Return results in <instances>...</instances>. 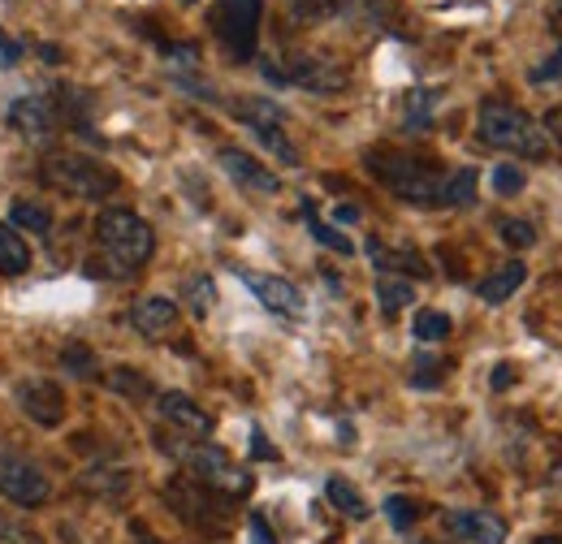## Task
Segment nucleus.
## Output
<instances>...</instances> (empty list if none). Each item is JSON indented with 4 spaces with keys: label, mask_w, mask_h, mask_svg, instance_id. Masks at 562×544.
<instances>
[{
    "label": "nucleus",
    "mask_w": 562,
    "mask_h": 544,
    "mask_svg": "<svg viewBox=\"0 0 562 544\" xmlns=\"http://www.w3.org/2000/svg\"><path fill=\"white\" fill-rule=\"evenodd\" d=\"M243 281H247V290H251L273 316H290V320L303 316V294H299L294 281H285V276H260V272H243Z\"/></svg>",
    "instance_id": "4468645a"
},
{
    "label": "nucleus",
    "mask_w": 562,
    "mask_h": 544,
    "mask_svg": "<svg viewBox=\"0 0 562 544\" xmlns=\"http://www.w3.org/2000/svg\"><path fill=\"white\" fill-rule=\"evenodd\" d=\"M368 256H372V264L381 272H416V276H428V264H424L420 256L412 251V247H398V251H385L376 238L368 242Z\"/></svg>",
    "instance_id": "aec40b11"
},
{
    "label": "nucleus",
    "mask_w": 562,
    "mask_h": 544,
    "mask_svg": "<svg viewBox=\"0 0 562 544\" xmlns=\"http://www.w3.org/2000/svg\"><path fill=\"white\" fill-rule=\"evenodd\" d=\"M303 220H307V229H312V238H316L321 247H329V251H338V256H351L355 251V242L347 238V234H338L334 225L321 220V212H316L312 200H303Z\"/></svg>",
    "instance_id": "b1692460"
},
{
    "label": "nucleus",
    "mask_w": 562,
    "mask_h": 544,
    "mask_svg": "<svg viewBox=\"0 0 562 544\" xmlns=\"http://www.w3.org/2000/svg\"><path fill=\"white\" fill-rule=\"evenodd\" d=\"M251 454H256V458H265V463H273V458H278V450L269 445V437H265L260 428L251 432Z\"/></svg>",
    "instance_id": "58836bf2"
},
{
    "label": "nucleus",
    "mask_w": 562,
    "mask_h": 544,
    "mask_svg": "<svg viewBox=\"0 0 562 544\" xmlns=\"http://www.w3.org/2000/svg\"><path fill=\"white\" fill-rule=\"evenodd\" d=\"M472 200H476V169H454V173H446L441 207H468Z\"/></svg>",
    "instance_id": "393cba45"
},
{
    "label": "nucleus",
    "mask_w": 562,
    "mask_h": 544,
    "mask_svg": "<svg viewBox=\"0 0 562 544\" xmlns=\"http://www.w3.org/2000/svg\"><path fill=\"white\" fill-rule=\"evenodd\" d=\"M251 135L260 138V147H265V151H273L281 165H299V151H294V143L285 138L281 122H265V126H251Z\"/></svg>",
    "instance_id": "a878e982"
},
{
    "label": "nucleus",
    "mask_w": 562,
    "mask_h": 544,
    "mask_svg": "<svg viewBox=\"0 0 562 544\" xmlns=\"http://www.w3.org/2000/svg\"><path fill=\"white\" fill-rule=\"evenodd\" d=\"M0 544H40V532L18 519V510H0Z\"/></svg>",
    "instance_id": "c85d7f7f"
},
{
    "label": "nucleus",
    "mask_w": 562,
    "mask_h": 544,
    "mask_svg": "<svg viewBox=\"0 0 562 544\" xmlns=\"http://www.w3.org/2000/svg\"><path fill=\"white\" fill-rule=\"evenodd\" d=\"M510 381H515V367H510V363H497V367H493V389H506Z\"/></svg>",
    "instance_id": "c03bdc74"
},
{
    "label": "nucleus",
    "mask_w": 562,
    "mask_h": 544,
    "mask_svg": "<svg viewBox=\"0 0 562 544\" xmlns=\"http://www.w3.org/2000/svg\"><path fill=\"white\" fill-rule=\"evenodd\" d=\"M169 506L178 510V519H187L191 528H204V532H221L229 523V510H225V497L209 492L204 484H195L191 476H178L165 488Z\"/></svg>",
    "instance_id": "6e6552de"
},
{
    "label": "nucleus",
    "mask_w": 562,
    "mask_h": 544,
    "mask_svg": "<svg viewBox=\"0 0 562 544\" xmlns=\"http://www.w3.org/2000/svg\"><path fill=\"white\" fill-rule=\"evenodd\" d=\"M160 450L165 454H173L182 467H187V476L195 479V484H204L209 492L216 497H247L251 492V476L225 454V450H216L209 441H195V445H173V441H165L160 437Z\"/></svg>",
    "instance_id": "20e7f679"
},
{
    "label": "nucleus",
    "mask_w": 562,
    "mask_h": 544,
    "mask_svg": "<svg viewBox=\"0 0 562 544\" xmlns=\"http://www.w3.org/2000/svg\"><path fill=\"white\" fill-rule=\"evenodd\" d=\"M446 532H454L468 544H506V523L493 510H450Z\"/></svg>",
    "instance_id": "2eb2a0df"
},
{
    "label": "nucleus",
    "mask_w": 562,
    "mask_h": 544,
    "mask_svg": "<svg viewBox=\"0 0 562 544\" xmlns=\"http://www.w3.org/2000/svg\"><path fill=\"white\" fill-rule=\"evenodd\" d=\"M234 117H243L247 126H265V122H281V109L273 100H238Z\"/></svg>",
    "instance_id": "c756f323"
},
{
    "label": "nucleus",
    "mask_w": 562,
    "mask_h": 544,
    "mask_svg": "<svg viewBox=\"0 0 562 544\" xmlns=\"http://www.w3.org/2000/svg\"><path fill=\"white\" fill-rule=\"evenodd\" d=\"M338 220H359V207H338Z\"/></svg>",
    "instance_id": "a18cd8bd"
},
{
    "label": "nucleus",
    "mask_w": 562,
    "mask_h": 544,
    "mask_svg": "<svg viewBox=\"0 0 562 544\" xmlns=\"http://www.w3.org/2000/svg\"><path fill=\"white\" fill-rule=\"evenodd\" d=\"M0 57H4L0 66H18V57H22V44H13V39H4V35H0Z\"/></svg>",
    "instance_id": "37998d69"
},
{
    "label": "nucleus",
    "mask_w": 562,
    "mask_h": 544,
    "mask_svg": "<svg viewBox=\"0 0 562 544\" xmlns=\"http://www.w3.org/2000/svg\"><path fill=\"white\" fill-rule=\"evenodd\" d=\"M376 303H381L385 316H398L403 307L416 303V290H412V281H403V276H394V272H381V276H376Z\"/></svg>",
    "instance_id": "4be33fe9"
},
{
    "label": "nucleus",
    "mask_w": 562,
    "mask_h": 544,
    "mask_svg": "<svg viewBox=\"0 0 562 544\" xmlns=\"http://www.w3.org/2000/svg\"><path fill=\"white\" fill-rule=\"evenodd\" d=\"M4 122L13 135H22L26 143H44V138L57 135L61 117H57V104L44 100V95H18L9 109H4Z\"/></svg>",
    "instance_id": "9d476101"
},
{
    "label": "nucleus",
    "mask_w": 562,
    "mask_h": 544,
    "mask_svg": "<svg viewBox=\"0 0 562 544\" xmlns=\"http://www.w3.org/2000/svg\"><path fill=\"white\" fill-rule=\"evenodd\" d=\"M260 13H265V0H216L212 26H216V39L225 44V53L234 61H251L256 57Z\"/></svg>",
    "instance_id": "423d86ee"
},
{
    "label": "nucleus",
    "mask_w": 562,
    "mask_h": 544,
    "mask_svg": "<svg viewBox=\"0 0 562 544\" xmlns=\"http://www.w3.org/2000/svg\"><path fill=\"white\" fill-rule=\"evenodd\" d=\"M524 186H528V178H524L519 165H497V169H493V191H497V195H519Z\"/></svg>",
    "instance_id": "473e14b6"
},
{
    "label": "nucleus",
    "mask_w": 562,
    "mask_h": 544,
    "mask_svg": "<svg viewBox=\"0 0 562 544\" xmlns=\"http://www.w3.org/2000/svg\"><path fill=\"white\" fill-rule=\"evenodd\" d=\"M95 238H100V247H104V256H109L117 276L143 269L151 260V251H156L151 225L131 207H104L100 220H95Z\"/></svg>",
    "instance_id": "7ed1b4c3"
},
{
    "label": "nucleus",
    "mask_w": 562,
    "mask_h": 544,
    "mask_svg": "<svg viewBox=\"0 0 562 544\" xmlns=\"http://www.w3.org/2000/svg\"><path fill=\"white\" fill-rule=\"evenodd\" d=\"M416 338H420L424 345L446 341L450 338V316H446V311H420V316H416Z\"/></svg>",
    "instance_id": "2f4dec72"
},
{
    "label": "nucleus",
    "mask_w": 562,
    "mask_h": 544,
    "mask_svg": "<svg viewBox=\"0 0 562 544\" xmlns=\"http://www.w3.org/2000/svg\"><path fill=\"white\" fill-rule=\"evenodd\" d=\"M251 544H278L273 532H269V523H265V514H251Z\"/></svg>",
    "instance_id": "79ce46f5"
},
{
    "label": "nucleus",
    "mask_w": 562,
    "mask_h": 544,
    "mask_svg": "<svg viewBox=\"0 0 562 544\" xmlns=\"http://www.w3.org/2000/svg\"><path fill=\"white\" fill-rule=\"evenodd\" d=\"M187 303H191V311L204 320L212 311V303H216V285H212V276H191L187 281Z\"/></svg>",
    "instance_id": "7c9ffc66"
},
{
    "label": "nucleus",
    "mask_w": 562,
    "mask_h": 544,
    "mask_svg": "<svg viewBox=\"0 0 562 544\" xmlns=\"http://www.w3.org/2000/svg\"><path fill=\"white\" fill-rule=\"evenodd\" d=\"M131 325L139 329L143 338H160L178 325V303L173 298H160V294H147L131 307Z\"/></svg>",
    "instance_id": "f3484780"
},
{
    "label": "nucleus",
    "mask_w": 562,
    "mask_h": 544,
    "mask_svg": "<svg viewBox=\"0 0 562 544\" xmlns=\"http://www.w3.org/2000/svg\"><path fill=\"white\" fill-rule=\"evenodd\" d=\"M61 367H66L70 376H95V354H91L87 345H66Z\"/></svg>",
    "instance_id": "72a5a7b5"
},
{
    "label": "nucleus",
    "mask_w": 562,
    "mask_h": 544,
    "mask_svg": "<svg viewBox=\"0 0 562 544\" xmlns=\"http://www.w3.org/2000/svg\"><path fill=\"white\" fill-rule=\"evenodd\" d=\"M476 135L493 151L506 156H524V160H546L550 156V135L541 131V122L506 100H485L476 113Z\"/></svg>",
    "instance_id": "f257e3e1"
},
{
    "label": "nucleus",
    "mask_w": 562,
    "mask_h": 544,
    "mask_svg": "<svg viewBox=\"0 0 562 544\" xmlns=\"http://www.w3.org/2000/svg\"><path fill=\"white\" fill-rule=\"evenodd\" d=\"M40 178H44L53 191L70 195V200H109V195L122 186V178H117L113 169H104V165L91 160V156H74V151H53V156L40 165Z\"/></svg>",
    "instance_id": "39448f33"
},
{
    "label": "nucleus",
    "mask_w": 562,
    "mask_h": 544,
    "mask_svg": "<svg viewBox=\"0 0 562 544\" xmlns=\"http://www.w3.org/2000/svg\"><path fill=\"white\" fill-rule=\"evenodd\" d=\"M109 389H117V394H126V398H156V389L147 385V376L135 372V367H113Z\"/></svg>",
    "instance_id": "cd10ccee"
},
{
    "label": "nucleus",
    "mask_w": 562,
    "mask_h": 544,
    "mask_svg": "<svg viewBox=\"0 0 562 544\" xmlns=\"http://www.w3.org/2000/svg\"><path fill=\"white\" fill-rule=\"evenodd\" d=\"M13 403H18V410H22L31 423H40V428H57V423L66 419V389H61L57 381H48V376H26V381H18V385H13Z\"/></svg>",
    "instance_id": "1a4fd4ad"
},
{
    "label": "nucleus",
    "mask_w": 562,
    "mask_h": 544,
    "mask_svg": "<svg viewBox=\"0 0 562 544\" xmlns=\"http://www.w3.org/2000/svg\"><path fill=\"white\" fill-rule=\"evenodd\" d=\"M281 78L294 82V87H307V91H342L351 82L347 66H338L329 57H290Z\"/></svg>",
    "instance_id": "f8f14e48"
},
{
    "label": "nucleus",
    "mask_w": 562,
    "mask_h": 544,
    "mask_svg": "<svg viewBox=\"0 0 562 544\" xmlns=\"http://www.w3.org/2000/svg\"><path fill=\"white\" fill-rule=\"evenodd\" d=\"M156 410L178 428V432H187V437H212V415L191 394H178V389H165V394H156Z\"/></svg>",
    "instance_id": "ddd939ff"
},
{
    "label": "nucleus",
    "mask_w": 562,
    "mask_h": 544,
    "mask_svg": "<svg viewBox=\"0 0 562 544\" xmlns=\"http://www.w3.org/2000/svg\"><path fill=\"white\" fill-rule=\"evenodd\" d=\"M169 57H173L178 66H195V61H200V53H195V44H169Z\"/></svg>",
    "instance_id": "ea45409f"
},
{
    "label": "nucleus",
    "mask_w": 562,
    "mask_h": 544,
    "mask_svg": "<svg viewBox=\"0 0 562 544\" xmlns=\"http://www.w3.org/2000/svg\"><path fill=\"white\" fill-rule=\"evenodd\" d=\"M559 78H562V44L554 48V57H550L546 66L532 69V82H559Z\"/></svg>",
    "instance_id": "4c0bfd02"
},
{
    "label": "nucleus",
    "mask_w": 562,
    "mask_h": 544,
    "mask_svg": "<svg viewBox=\"0 0 562 544\" xmlns=\"http://www.w3.org/2000/svg\"><path fill=\"white\" fill-rule=\"evenodd\" d=\"M432 104H437V95H432V91H412V95H407V126H412V131L428 126Z\"/></svg>",
    "instance_id": "c9c22d12"
},
{
    "label": "nucleus",
    "mask_w": 562,
    "mask_h": 544,
    "mask_svg": "<svg viewBox=\"0 0 562 544\" xmlns=\"http://www.w3.org/2000/svg\"><path fill=\"white\" fill-rule=\"evenodd\" d=\"M497 238H502L506 247H515V251L537 247V229H532L528 220H515V216H497Z\"/></svg>",
    "instance_id": "bb28decb"
},
{
    "label": "nucleus",
    "mask_w": 562,
    "mask_h": 544,
    "mask_svg": "<svg viewBox=\"0 0 562 544\" xmlns=\"http://www.w3.org/2000/svg\"><path fill=\"white\" fill-rule=\"evenodd\" d=\"M290 4H294L299 18H329V13H338L347 0H290Z\"/></svg>",
    "instance_id": "e433bc0d"
},
{
    "label": "nucleus",
    "mask_w": 562,
    "mask_h": 544,
    "mask_svg": "<svg viewBox=\"0 0 562 544\" xmlns=\"http://www.w3.org/2000/svg\"><path fill=\"white\" fill-rule=\"evenodd\" d=\"M532 544H562V536H537Z\"/></svg>",
    "instance_id": "de8ad7c7"
},
{
    "label": "nucleus",
    "mask_w": 562,
    "mask_h": 544,
    "mask_svg": "<svg viewBox=\"0 0 562 544\" xmlns=\"http://www.w3.org/2000/svg\"><path fill=\"white\" fill-rule=\"evenodd\" d=\"M368 173L394 191L403 204H416V207H441V186H446V173H437L432 165H424L416 156L407 151H390V147H376L363 156Z\"/></svg>",
    "instance_id": "f03ea898"
},
{
    "label": "nucleus",
    "mask_w": 562,
    "mask_h": 544,
    "mask_svg": "<svg viewBox=\"0 0 562 544\" xmlns=\"http://www.w3.org/2000/svg\"><path fill=\"white\" fill-rule=\"evenodd\" d=\"M325 497H329V506H334V510H342L347 519H368V514H372V510H368V501H363V492L355 488L351 479H342V476L325 479Z\"/></svg>",
    "instance_id": "412c9836"
},
{
    "label": "nucleus",
    "mask_w": 562,
    "mask_h": 544,
    "mask_svg": "<svg viewBox=\"0 0 562 544\" xmlns=\"http://www.w3.org/2000/svg\"><path fill=\"white\" fill-rule=\"evenodd\" d=\"M26 269H31V251H26L22 234L0 220V276H22Z\"/></svg>",
    "instance_id": "6ab92c4d"
},
{
    "label": "nucleus",
    "mask_w": 562,
    "mask_h": 544,
    "mask_svg": "<svg viewBox=\"0 0 562 544\" xmlns=\"http://www.w3.org/2000/svg\"><path fill=\"white\" fill-rule=\"evenodd\" d=\"M541 131H546V135H550V138H554V143L562 147V104H559V109H550V113H546Z\"/></svg>",
    "instance_id": "a19ab883"
},
{
    "label": "nucleus",
    "mask_w": 562,
    "mask_h": 544,
    "mask_svg": "<svg viewBox=\"0 0 562 544\" xmlns=\"http://www.w3.org/2000/svg\"><path fill=\"white\" fill-rule=\"evenodd\" d=\"M9 225H13L18 234H48V229H53V212L44 204H31V200H13Z\"/></svg>",
    "instance_id": "5701e85b"
},
{
    "label": "nucleus",
    "mask_w": 562,
    "mask_h": 544,
    "mask_svg": "<svg viewBox=\"0 0 562 544\" xmlns=\"http://www.w3.org/2000/svg\"><path fill=\"white\" fill-rule=\"evenodd\" d=\"M82 492H91V497H104V501H122L126 492H131V467H122V463H91L87 472H82Z\"/></svg>",
    "instance_id": "dca6fc26"
},
{
    "label": "nucleus",
    "mask_w": 562,
    "mask_h": 544,
    "mask_svg": "<svg viewBox=\"0 0 562 544\" xmlns=\"http://www.w3.org/2000/svg\"><path fill=\"white\" fill-rule=\"evenodd\" d=\"M0 497L18 510H35L53 497V484L44 476V467L18 450H4L0 445Z\"/></svg>",
    "instance_id": "0eeeda50"
},
{
    "label": "nucleus",
    "mask_w": 562,
    "mask_h": 544,
    "mask_svg": "<svg viewBox=\"0 0 562 544\" xmlns=\"http://www.w3.org/2000/svg\"><path fill=\"white\" fill-rule=\"evenodd\" d=\"M524 276H528L524 260H506V264H497L490 276H481L476 294H481V303H493V307H497V303H506V298L524 285Z\"/></svg>",
    "instance_id": "a211bd4d"
},
{
    "label": "nucleus",
    "mask_w": 562,
    "mask_h": 544,
    "mask_svg": "<svg viewBox=\"0 0 562 544\" xmlns=\"http://www.w3.org/2000/svg\"><path fill=\"white\" fill-rule=\"evenodd\" d=\"M416 514H420V510H416L412 497H390V501H385V519H390L398 532H407V528L416 523Z\"/></svg>",
    "instance_id": "f704fd0d"
},
{
    "label": "nucleus",
    "mask_w": 562,
    "mask_h": 544,
    "mask_svg": "<svg viewBox=\"0 0 562 544\" xmlns=\"http://www.w3.org/2000/svg\"><path fill=\"white\" fill-rule=\"evenodd\" d=\"M221 169L238 182V186H247V191H256V195H278L281 191V178L269 169V165H260L251 151H243V147H221Z\"/></svg>",
    "instance_id": "9b49d317"
},
{
    "label": "nucleus",
    "mask_w": 562,
    "mask_h": 544,
    "mask_svg": "<svg viewBox=\"0 0 562 544\" xmlns=\"http://www.w3.org/2000/svg\"><path fill=\"white\" fill-rule=\"evenodd\" d=\"M550 479H554V488H559V492H562V458H559V463H554V472H550Z\"/></svg>",
    "instance_id": "49530a36"
}]
</instances>
